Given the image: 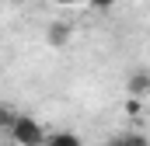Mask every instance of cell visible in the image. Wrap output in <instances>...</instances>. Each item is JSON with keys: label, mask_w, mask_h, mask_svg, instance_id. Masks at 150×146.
Segmentation results:
<instances>
[{"label": "cell", "mask_w": 150, "mask_h": 146, "mask_svg": "<svg viewBox=\"0 0 150 146\" xmlns=\"http://www.w3.org/2000/svg\"><path fill=\"white\" fill-rule=\"evenodd\" d=\"M11 139L18 146H42L45 129L38 125V118H32V115H18L14 125H11Z\"/></svg>", "instance_id": "6da1fadb"}, {"label": "cell", "mask_w": 150, "mask_h": 146, "mask_svg": "<svg viewBox=\"0 0 150 146\" xmlns=\"http://www.w3.org/2000/svg\"><path fill=\"white\" fill-rule=\"evenodd\" d=\"M70 35H74V28H70L67 21H52V25H49V32H45V42H49L52 49H67Z\"/></svg>", "instance_id": "7a4b0ae2"}, {"label": "cell", "mask_w": 150, "mask_h": 146, "mask_svg": "<svg viewBox=\"0 0 150 146\" xmlns=\"http://www.w3.org/2000/svg\"><path fill=\"white\" fill-rule=\"evenodd\" d=\"M129 94H133V98H143V94H150V73L136 70L133 77H129Z\"/></svg>", "instance_id": "3957f363"}, {"label": "cell", "mask_w": 150, "mask_h": 146, "mask_svg": "<svg viewBox=\"0 0 150 146\" xmlns=\"http://www.w3.org/2000/svg\"><path fill=\"white\" fill-rule=\"evenodd\" d=\"M42 146H84V143L77 139L74 132H52V136L42 139Z\"/></svg>", "instance_id": "277c9868"}, {"label": "cell", "mask_w": 150, "mask_h": 146, "mask_svg": "<svg viewBox=\"0 0 150 146\" xmlns=\"http://www.w3.org/2000/svg\"><path fill=\"white\" fill-rule=\"evenodd\" d=\"M105 146H147V139H143L140 132H119V136L108 139Z\"/></svg>", "instance_id": "5b68a950"}, {"label": "cell", "mask_w": 150, "mask_h": 146, "mask_svg": "<svg viewBox=\"0 0 150 146\" xmlns=\"http://www.w3.org/2000/svg\"><path fill=\"white\" fill-rule=\"evenodd\" d=\"M14 118H18V111L11 108V105H0V132H11Z\"/></svg>", "instance_id": "8992f818"}, {"label": "cell", "mask_w": 150, "mask_h": 146, "mask_svg": "<svg viewBox=\"0 0 150 146\" xmlns=\"http://www.w3.org/2000/svg\"><path fill=\"white\" fill-rule=\"evenodd\" d=\"M126 111H129V115H140V111H143L140 98H129V101H126Z\"/></svg>", "instance_id": "52a82bcc"}, {"label": "cell", "mask_w": 150, "mask_h": 146, "mask_svg": "<svg viewBox=\"0 0 150 146\" xmlns=\"http://www.w3.org/2000/svg\"><path fill=\"white\" fill-rule=\"evenodd\" d=\"M84 4H91V7H98V11H105V7H112L115 0H84Z\"/></svg>", "instance_id": "ba28073f"}, {"label": "cell", "mask_w": 150, "mask_h": 146, "mask_svg": "<svg viewBox=\"0 0 150 146\" xmlns=\"http://www.w3.org/2000/svg\"><path fill=\"white\" fill-rule=\"evenodd\" d=\"M52 4H59V7H74V4H84V0H52Z\"/></svg>", "instance_id": "9c48e42d"}, {"label": "cell", "mask_w": 150, "mask_h": 146, "mask_svg": "<svg viewBox=\"0 0 150 146\" xmlns=\"http://www.w3.org/2000/svg\"><path fill=\"white\" fill-rule=\"evenodd\" d=\"M11 4H21V0H11Z\"/></svg>", "instance_id": "30bf717a"}]
</instances>
